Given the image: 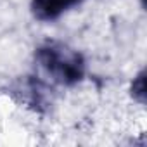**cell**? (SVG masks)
Wrapping results in <instances>:
<instances>
[{"mask_svg":"<svg viewBox=\"0 0 147 147\" xmlns=\"http://www.w3.org/2000/svg\"><path fill=\"white\" fill-rule=\"evenodd\" d=\"M35 59L43 73L54 82L64 87H73L85 76V59L83 55L61 42H45L36 52Z\"/></svg>","mask_w":147,"mask_h":147,"instance_id":"6da1fadb","label":"cell"},{"mask_svg":"<svg viewBox=\"0 0 147 147\" xmlns=\"http://www.w3.org/2000/svg\"><path fill=\"white\" fill-rule=\"evenodd\" d=\"M83 0H31V14L35 19L49 23L59 19L64 12L76 7Z\"/></svg>","mask_w":147,"mask_h":147,"instance_id":"7a4b0ae2","label":"cell"},{"mask_svg":"<svg viewBox=\"0 0 147 147\" xmlns=\"http://www.w3.org/2000/svg\"><path fill=\"white\" fill-rule=\"evenodd\" d=\"M144 71H140L138 75L133 78V83H131V95L140 102L144 104V95H145V78H144Z\"/></svg>","mask_w":147,"mask_h":147,"instance_id":"3957f363","label":"cell"}]
</instances>
